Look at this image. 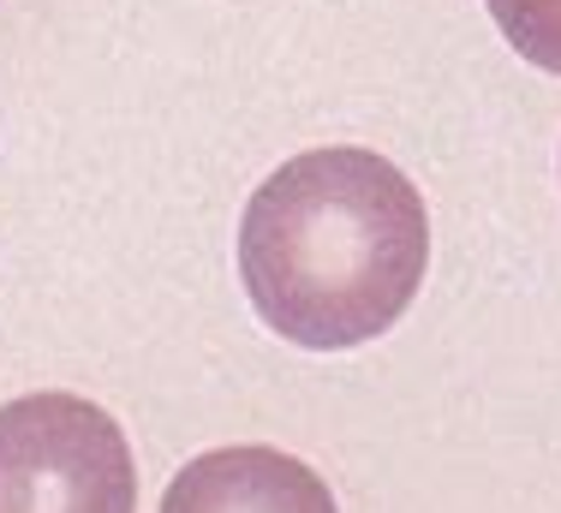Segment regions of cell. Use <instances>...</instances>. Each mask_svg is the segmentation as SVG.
Listing matches in <instances>:
<instances>
[{
	"label": "cell",
	"mask_w": 561,
	"mask_h": 513,
	"mask_svg": "<svg viewBox=\"0 0 561 513\" xmlns=\"http://www.w3.org/2000/svg\"><path fill=\"white\" fill-rule=\"evenodd\" d=\"M431 269V215L389 156L329 144L280 161L239 215V281L280 341L353 353L389 334Z\"/></svg>",
	"instance_id": "obj_1"
},
{
	"label": "cell",
	"mask_w": 561,
	"mask_h": 513,
	"mask_svg": "<svg viewBox=\"0 0 561 513\" xmlns=\"http://www.w3.org/2000/svg\"><path fill=\"white\" fill-rule=\"evenodd\" d=\"M0 513H138L126 430L84 395L0 407Z\"/></svg>",
	"instance_id": "obj_2"
},
{
	"label": "cell",
	"mask_w": 561,
	"mask_h": 513,
	"mask_svg": "<svg viewBox=\"0 0 561 513\" xmlns=\"http://www.w3.org/2000/svg\"><path fill=\"white\" fill-rule=\"evenodd\" d=\"M162 513H341L329 483L280 448H209L173 471Z\"/></svg>",
	"instance_id": "obj_3"
},
{
	"label": "cell",
	"mask_w": 561,
	"mask_h": 513,
	"mask_svg": "<svg viewBox=\"0 0 561 513\" xmlns=\"http://www.w3.org/2000/svg\"><path fill=\"white\" fill-rule=\"evenodd\" d=\"M484 7L507 48H519V60L561 78V0H484Z\"/></svg>",
	"instance_id": "obj_4"
}]
</instances>
